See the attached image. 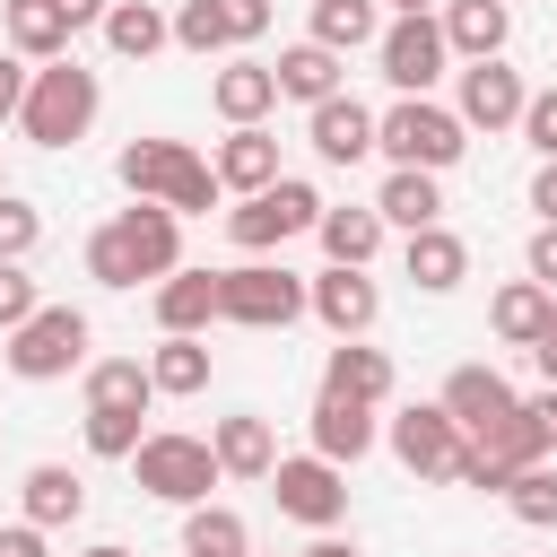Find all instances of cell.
<instances>
[{
    "mask_svg": "<svg viewBox=\"0 0 557 557\" xmlns=\"http://www.w3.org/2000/svg\"><path fill=\"white\" fill-rule=\"evenodd\" d=\"M383 444H392V461H400L409 479H453V461L470 453V435L453 426L444 400H409V409L383 426Z\"/></svg>",
    "mask_w": 557,
    "mask_h": 557,
    "instance_id": "10",
    "label": "cell"
},
{
    "mask_svg": "<svg viewBox=\"0 0 557 557\" xmlns=\"http://www.w3.org/2000/svg\"><path fill=\"white\" fill-rule=\"evenodd\" d=\"M87 339H96V331H87V313H78V305H44L35 322H17V331H9V348H0V357H9V374H17V383H61V374H78V366H87Z\"/></svg>",
    "mask_w": 557,
    "mask_h": 557,
    "instance_id": "8",
    "label": "cell"
},
{
    "mask_svg": "<svg viewBox=\"0 0 557 557\" xmlns=\"http://www.w3.org/2000/svg\"><path fill=\"white\" fill-rule=\"evenodd\" d=\"M383 9H392V17H435L444 0H383Z\"/></svg>",
    "mask_w": 557,
    "mask_h": 557,
    "instance_id": "50",
    "label": "cell"
},
{
    "mask_svg": "<svg viewBox=\"0 0 557 557\" xmlns=\"http://www.w3.org/2000/svg\"><path fill=\"white\" fill-rule=\"evenodd\" d=\"M209 453H218V470H226V479H270V470H278V435H270V418H261V409L218 418V426H209Z\"/></svg>",
    "mask_w": 557,
    "mask_h": 557,
    "instance_id": "19",
    "label": "cell"
},
{
    "mask_svg": "<svg viewBox=\"0 0 557 557\" xmlns=\"http://www.w3.org/2000/svg\"><path fill=\"white\" fill-rule=\"evenodd\" d=\"M444 409H453V426L479 444V435H496V426L522 418V392H513L496 366H453V374H444Z\"/></svg>",
    "mask_w": 557,
    "mask_h": 557,
    "instance_id": "13",
    "label": "cell"
},
{
    "mask_svg": "<svg viewBox=\"0 0 557 557\" xmlns=\"http://www.w3.org/2000/svg\"><path fill=\"white\" fill-rule=\"evenodd\" d=\"M87 557H131V548H122V540H104V548H87Z\"/></svg>",
    "mask_w": 557,
    "mask_h": 557,
    "instance_id": "51",
    "label": "cell"
},
{
    "mask_svg": "<svg viewBox=\"0 0 557 557\" xmlns=\"http://www.w3.org/2000/svg\"><path fill=\"white\" fill-rule=\"evenodd\" d=\"M174 270H183V218L157 209V200H131L87 235V278L96 287H139V278H174Z\"/></svg>",
    "mask_w": 557,
    "mask_h": 557,
    "instance_id": "1",
    "label": "cell"
},
{
    "mask_svg": "<svg viewBox=\"0 0 557 557\" xmlns=\"http://www.w3.org/2000/svg\"><path fill=\"white\" fill-rule=\"evenodd\" d=\"M270 496H278V513L305 522V531H339V522H348V470L322 461V453H278Z\"/></svg>",
    "mask_w": 557,
    "mask_h": 557,
    "instance_id": "9",
    "label": "cell"
},
{
    "mask_svg": "<svg viewBox=\"0 0 557 557\" xmlns=\"http://www.w3.org/2000/svg\"><path fill=\"white\" fill-rule=\"evenodd\" d=\"M522 270H531V278L557 296V226H531V252H522Z\"/></svg>",
    "mask_w": 557,
    "mask_h": 557,
    "instance_id": "43",
    "label": "cell"
},
{
    "mask_svg": "<svg viewBox=\"0 0 557 557\" xmlns=\"http://www.w3.org/2000/svg\"><path fill=\"white\" fill-rule=\"evenodd\" d=\"M148 383H157V400H191V392H209V339L165 331V339L148 348Z\"/></svg>",
    "mask_w": 557,
    "mask_h": 557,
    "instance_id": "30",
    "label": "cell"
},
{
    "mask_svg": "<svg viewBox=\"0 0 557 557\" xmlns=\"http://www.w3.org/2000/svg\"><path fill=\"white\" fill-rule=\"evenodd\" d=\"M374 209H383V226H400V235L444 226V191H435V174H418V165H392L383 191H374Z\"/></svg>",
    "mask_w": 557,
    "mask_h": 557,
    "instance_id": "28",
    "label": "cell"
},
{
    "mask_svg": "<svg viewBox=\"0 0 557 557\" xmlns=\"http://www.w3.org/2000/svg\"><path fill=\"white\" fill-rule=\"evenodd\" d=\"M209 165H218V183H226L235 200L270 191V183H278V139H270V122H252V131H226Z\"/></svg>",
    "mask_w": 557,
    "mask_h": 557,
    "instance_id": "21",
    "label": "cell"
},
{
    "mask_svg": "<svg viewBox=\"0 0 557 557\" xmlns=\"http://www.w3.org/2000/svg\"><path fill=\"white\" fill-rule=\"evenodd\" d=\"M522 426H531V444H540V461H557V383L522 400Z\"/></svg>",
    "mask_w": 557,
    "mask_h": 557,
    "instance_id": "42",
    "label": "cell"
},
{
    "mask_svg": "<svg viewBox=\"0 0 557 557\" xmlns=\"http://www.w3.org/2000/svg\"><path fill=\"white\" fill-rule=\"evenodd\" d=\"M44 244V209H26L17 191H0V261H26Z\"/></svg>",
    "mask_w": 557,
    "mask_h": 557,
    "instance_id": "38",
    "label": "cell"
},
{
    "mask_svg": "<svg viewBox=\"0 0 557 557\" xmlns=\"http://www.w3.org/2000/svg\"><path fill=\"white\" fill-rule=\"evenodd\" d=\"M270 70H278V96H296L305 113H313V104H331V96H348V87H339V78H348V61H339V52H322L313 35H305V44H287Z\"/></svg>",
    "mask_w": 557,
    "mask_h": 557,
    "instance_id": "23",
    "label": "cell"
},
{
    "mask_svg": "<svg viewBox=\"0 0 557 557\" xmlns=\"http://www.w3.org/2000/svg\"><path fill=\"white\" fill-rule=\"evenodd\" d=\"M26 87H35V70H26L17 52H0V113H17V104H26Z\"/></svg>",
    "mask_w": 557,
    "mask_h": 557,
    "instance_id": "45",
    "label": "cell"
},
{
    "mask_svg": "<svg viewBox=\"0 0 557 557\" xmlns=\"http://www.w3.org/2000/svg\"><path fill=\"white\" fill-rule=\"evenodd\" d=\"M522 104H531V87H522V70L496 52V61H470L461 70V131H522Z\"/></svg>",
    "mask_w": 557,
    "mask_h": 557,
    "instance_id": "12",
    "label": "cell"
},
{
    "mask_svg": "<svg viewBox=\"0 0 557 557\" xmlns=\"http://www.w3.org/2000/svg\"><path fill=\"white\" fill-rule=\"evenodd\" d=\"M0 35H9V52L17 61H70V17H61V0H0Z\"/></svg>",
    "mask_w": 557,
    "mask_h": 557,
    "instance_id": "17",
    "label": "cell"
},
{
    "mask_svg": "<svg viewBox=\"0 0 557 557\" xmlns=\"http://www.w3.org/2000/svg\"><path fill=\"white\" fill-rule=\"evenodd\" d=\"M322 392L383 409V400H392V357H383V348H366V339H339V348L322 357Z\"/></svg>",
    "mask_w": 557,
    "mask_h": 557,
    "instance_id": "25",
    "label": "cell"
},
{
    "mask_svg": "<svg viewBox=\"0 0 557 557\" xmlns=\"http://www.w3.org/2000/svg\"><path fill=\"white\" fill-rule=\"evenodd\" d=\"M104 9H113V0H61V17H70V26H104Z\"/></svg>",
    "mask_w": 557,
    "mask_h": 557,
    "instance_id": "47",
    "label": "cell"
},
{
    "mask_svg": "<svg viewBox=\"0 0 557 557\" xmlns=\"http://www.w3.org/2000/svg\"><path fill=\"white\" fill-rule=\"evenodd\" d=\"M218 17H226V44H261L270 35V0H218Z\"/></svg>",
    "mask_w": 557,
    "mask_h": 557,
    "instance_id": "41",
    "label": "cell"
},
{
    "mask_svg": "<svg viewBox=\"0 0 557 557\" xmlns=\"http://www.w3.org/2000/svg\"><path fill=\"white\" fill-rule=\"evenodd\" d=\"M157 383H148V357H96L87 366V409H148Z\"/></svg>",
    "mask_w": 557,
    "mask_h": 557,
    "instance_id": "34",
    "label": "cell"
},
{
    "mask_svg": "<svg viewBox=\"0 0 557 557\" xmlns=\"http://www.w3.org/2000/svg\"><path fill=\"white\" fill-rule=\"evenodd\" d=\"M531 209H540V226H557V157L531 174Z\"/></svg>",
    "mask_w": 557,
    "mask_h": 557,
    "instance_id": "46",
    "label": "cell"
},
{
    "mask_svg": "<svg viewBox=\"0 0 557 557\" xmlns=\"http://www.w3.org/2000/svg\"><path fill=\"white\" fill-rule=\"evenodd\" d=\"M296 557H366V548H357V540H331V531H322V540H313V548H296Z\"/></svg>",
    "mask_w": 557,
    "mask_h": 557,
    "instance_id": "49",
    "label": "cell"
},
{
    "mask_svg": "<svg viewBox=\"0 0 557 557\" xmlns=\"http://www.w3.org/2000/svg\"><path fill=\"white\" fill-rule=\"evenodd\" d=\"M313 44L339 52V61L383 44V0H313Z\"/></svg>",
    "mask_w": 557,
    "mask_h": 557,
    "instance_id": "31",
    "label": "cell"
},
{
    "mask_svg": "<svg viewBox=\"0 0 557 557\" xmlns=\"http://www.w3.org/2000/svg\"><path fill=\"white\" fill-rule=\"evenodd\" d=\"M505 505H513V522H531V531H557V470H548V461H531V470H513V487H505Z\"/></svg>",
    "mask_w": 557,
    "mask_h": 557,
    "instance_id": "36",
    "label": "cell"
},
{
    "mask_svg": "<svg viewBox=\"0 0 557 557\" xmlns=\"http://www.w3.org/2000/svg\"><path fill=\"white\" fill-rule=\"evenodd\" d=\"M35 313H44V296H35L26 261H0V331H17V322H35Z\"/></svg>",
    "mask_w": 557,
    "mask_h": 557,
    "instance_id": "39",
    "label": "cell"
},
{
    "mask_svg": "<svg viewBox=\"0 0 557 557\" xmlns=\"http://www.w3.org/2000/svg\"><path fill=\"white\" fill-rule=\"evenodd\" d=\"M96 104H104V87H96V70L70 52V61H44V70H35V87H26V104H17V131H26L35 148H78V139L96 131Z\"/></svg>",
    "mask_w": 557,
    "mask_h": 557,
    "instance_id": "3",
    "label": "cell"
},
{
    "mask_svg": "<svg viewBox=\"0 0 557 557\" xmlns=\"http://www.w3.org/2000/svg\"><path fill=\"white\" fill-rule=\"evenodd\" d=\"M513 35V0H444V44L461 61H496Z\"/></svg>",
    "mask_w": 557,
    "mask_h": 557,
    "instance_id": "26",
    "label": "cell"
},
{
    "mask_svg": "<svg viewBox=\"0 0 557 557\" xmlns=\"http://www.w3.org/2000/svg\"><path fill=\"white\" fill-rule=\"evenodd\" d=\"M305 139H313L322 165H366V157H374V113H366L357 96H331V104L305 113Z\"/></svg>",
    "mask_w": 557,
    "mask_h": 557,
    "instance_id": "16",
    "label": "cell"
},
{
    "mask_svg": "<svg viewBox=\"0 0 557 557\" xmlns=\"http://www.w3.org/2000/svg\"><path fill=\"white\" fill-rule=\"evenodd\" d=\"M400 270H409V287H426V296H453V287L470 278V244H461L453 226H418V235L400 244Z\"/></svg>",
    "mask_w": 557,
    "mask_h": 557,
    "instance_id": "22",
    "label": "cell"
},
{
    "mask_svg": "<svg viewBox=\"0 0 557 557\" xmlns=\"http://www.w3.org/2000/svg\"><path fill=\"white\" fill-rule=\"evenodd\" d=\"M104 44H113L122 61H148V52L174 44V17H165L157 0H113V9H104Z\"/></svg>",
    "mask_w": 557,
    "mask_h": 557,
    "instance_id": "32",
    "label": "cell"
},
{
    "mask_svg": "<svg viewBox=\"0 0 557 557\" xmlns=\"http://www.w3.org/2000/svg\"><path fill=\"white\" fill-rule=\"evenodd\" d=\"M374 148H383L392 165L444 174V165H461V157H470V131H461V113H453V104H435V96H400V104H383V113H374Z\"/></svg>",
    "mask_w": 557,
    "mask_h": 557,
    "instance_id": "4",
    "label": "cell"
},
{
    "mask_svg": "<svg viewBox=\"0 0 557 557\" xmlns=\"http://www.w3.org/2000/svg\"><path fill=\"white\" fill-rule=\"evenodd\" d=\"M374 313H383V287H374L366 270H322V278H313V322H322L331 339H366Z\"/></svg>",
    "mask_w": 557,
    "mask_h": 557,
    "instance_id": "14",
    "label": "cell"
},
{
    "mask_svg": "<svg viewBox=\"0 0 557 557\" xmlns=\"http://www.w3.org/2000/svg\"><path fill=\"white\" fill-rule=\"evenodd\" d=\"M313 235H322L331 270H366V261L383 252V209H374V200H366V209H357V200H348V209H322Z\"/></svg>",
    "mask_w": 557,
    "mask_h": 557,
    "instance_id": "29",
    "label": "cell"
},
{
    "mask_svg": "<svg viewBox=\"0 0 557 557\" xmlns=\"http://www.w3.org/2000/svg\"><path fill=\"white\" fill-rule=\"evenodd\" d=\"M548 313H557V296H548L540 278H505V287L487 296V331H496L505 348H540Z\"/></svg>",
    "mask_w": 557,
    "mask_h": 557,
    "instance_id": "24",
    "label": "cell"
},
{
    "mask_svg": "<svg viewBox=\"0 0 557 557\" xmlns=\"http://www.w3.org/2000/svg\"><path fill=\"white\" fill-rule=\"evenodd\" d=\"M531 366H540V374L557 383V313H548V331H540V348H531Z\"/></svg>",
    "mask_w": 557,
    "mask_h": 557,
    "instance_id": "48",
    "label": "cell"
},
{
    "mask_svg": "<svg viewBox=\"0 0 557 557\" xmlns=\"http://www.w3.org/2000/svg\"><path fill=\"white\" fill-rule=\"evenodd\" d=\"M78 513H87V479H78L70 461H35V470H26V487H17V522L61 531V522H78Z\"/></svg>",
    "mask_w": 557,
    "mask_h": 557,
    "instance_id": "20",
    "label": "cell"
},
{
    "mask_svg": "<svg viewBox=\"0 0 557 557\" xmlns=\"http://www.w3.org/2000/svg\"><path fill=\"white\" fill-rule=\"evenodd\" d=\"M209 104H218V113H226L235 131H252V122H270V113H278V70H270V61H244V52H235V61H226V70L209 78Z\"/></svg>",
    "mask_w": 557,
    "mask_h": 557,
    "instance_id": "18",
    "label": "cell"
},
{
    "mask_svg": "<svg viewBox=\"0 0 557 557\" xmlns=\"http://www.w3.org/2000/svg\"><path fill=\"white\" fill-rule=\"evenodd\" d=\"M296 313H313V278H296L287 261H235V270H218V322L287 331Z\"/></svg>",
    "mask_w": 557,
    "mask_h": 557,
    "instance_id": "5",
    "label": "cell"
},
{
    "mask_svg": "<svg viewBox=\"0 0 557 557\" xmlns=\"http://www.w3.org/2000/svg\"><path fill=\"white\" fill-rule=\"evenodd\" d=\"M183 557H252V531L235 505H183Z\"/></svg>",
    "mask_w": 557,
    "mask_h": 557,
    "instance_id": "33",
    "label": "cell"
},
{
    "mask_svg": "<svg viewBox=\"0 0 557 557\" xmlns=\"http://www.w3.org/2000/svg\"><path fill=\"white\" fill-rule=\"evenodd\" d=\"M131 479H139V496H157V505H209V487H218L226 470H218L209 435L165 426V435H148V444L131 453Z\"/></svg>",
    "mask_w": 557,
    "mask_h": 557,
    "instance_id": "6",
    "label": "cell"
},
{
    "mask_svg": "<svg viewBox=\"0 0 557 557\" xmlns=\"http://www.w3.org/2000/svg\"><path fill=\"white\" fill-rule=\"evenodd\" d=\"M374 61H383V78H392L400 96H426V87L444 78V61H453L444 17H392V26H383V44H374Z\"/></svg>",
    "mask_w": 557,
    "mask_h": 557,
    "instance_id": "11",
    "label": "cell"
},
{
    "mask_svg": "<svg viewBox=\"0 0 557 557\" xmlns=\"http://www.w3.org/2000/svg\"><path fill=\"white\" fill-rule=\"evenodd\" d=\"M174 44H183V52H200V61H209V52H235V44H226L218 0H183V9H174Z\"/></svg>",
    "mask_w": 557,
    "mask_h": 557,
    "instance_id": "37",
    "label": "cell"
},
{
    "mask_svg": "<svg viewBox=\"0 0 557 557\" xmlns=\"http://www.w3.org/2000/svg\"><path fill=\"white\" fill-rule=\"evenodd\" d=\"M305 426H313V453H322V461H339V470H357V461H366V453L383 444L374 409H366V400H339V392H322Z\"/></svg>",
    "mask_w": 557,
    "mask_h": 557,
    "instance_id": "15",
    "label": "cell"
},
{
    "mask_svg": "<svg viewBox=\"0 0 557 557\" xmlns=\"http://www.w3.org/2000/svg\"><path fill=\"white\" fill-rule=\"evenodd\" d=\"M139 418H148V409H87V453H96V461H131V453L148 444Z\"/></svg>",
    "mask_w": 557,
    "mask_h": 557,
    "instance_id": "35",
    "label": "cell"
},
{
    "mask_svg": "<svg viewBox=\"0 0 557 557\" xmlns=\"http://www.w3.org/2000/svg\"><path fill=\"white\" fill-rule=\"evenodd\" d=\"M209 322H218V270H174V278H157V331L200 339Z\"/></svg>",
    "mask_w": 557,
    "mask_h": 557,
    "instance_id": "27",
    "label": "cell"
},
{
    "mask_svg": "<svg viewBox=\"0 0 557 557\" xmlns=\"http://www.w3.org/2000/svg\"><path fill=\"white\" fill-rule=\"evenodd\" d=\"M0 557H52V531H35V522H0Z\"/></svg>",
    "mask_w": 557,
    "mask_h": 557,
    "instance_id": "44",
    "label": "cell"
},
{
    "mask_svg": "<svg viewBox=\"0 0 557 557\" xmlns=\"http://www.w3.org/2000/svg\"><path fill=\"white\" fill-rule=\"evenodd\" d=\"M322 209H331V200H322L313 183L278 174L270 191H252V200H235V209H226V235H235V244L261 261V252H278L287 235H313V226H322Z\"/></svg>",
    "mask_w": 557,
    "mask_h": 557,
    "instance_id": "7",
    "label": "cell"
},
{
    "mask_svg": "<svg viewBox=\"0 0 557 557\" xmlns=\"http://www.w3.org/2000/svg\"><path fill=\"white\" fill-rule=\"evenodd\" d=\"M113 174L131 183V200H157V209H174V218H209L218 209V165L200 157V148H183V139H131L122 157H113Z\"/></svg>",
    "mask_w": 557,
    "mask_h": 557,
    "instance_id": "2",
    "label": "cell"
},
{
    "mask_svg": "<svg viewBox=\"0 0 557 557\" xmlns=\"http://www.w3.org/2000/svg\"><path fill=\"white\" fill-rule=\"evenodd\" d=\"M522 139H531V148H540V165H548V157H557V87H540V96H531V104H522Z\"/></svg>",
    "mask_w": 557,
    "mask_h": 557,
    "instance_id": "40",
    "label": "cell"
}]
</instances>
